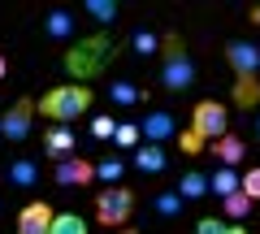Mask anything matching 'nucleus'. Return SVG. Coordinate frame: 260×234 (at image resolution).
<instances>
[{
	"mask_svg": "<svg viewBox=\"0 0 260 234\" xmlns=\"http://www.w3.org/2000/svg\"><path fill=\"white\" fill-rule=\"evenodd\" d=\"M251 22H256V26H260V0H256V5H251Z\"/></svg>",
	"mask_w": 260,
	"mask_h": 234,
	"instance_id": "32",
	"label": "nucleus"
},
{
	"mask_svg": "<svg viewBox=\"0 0 260 234\" xmlns=\"http://www.w3.org/2000/svg\"><path fill=\"white\" fill-rule=\"evenodd\" d=\"M191 130L200 135L204 143L225 139V135H230V113H225V104H217V100H200V104H195V113H191Z\"/></svg>",
	"mask_w": 260,
	"mask_h": 234,
	"instance_id": "4",
	"label": "nucleus"
},
{
	"mask_svg": "<svg viewBox=\"0 0 260 234\" xmlns=\"http://www.w3.org/2000/svg\"><path fill=\"white\" fill-rule=\"evenodd\" d=\"M139 130H143V143H165V139H178V122H174V113H165V109L148 113V117L139 122Z\"/></svg>",
	"mask_w": 260,
	"mask_h": 234,
	"instance_id": "10",
	"label": "nucleus"
},
{
	"mask_svg": "<svg viewBox=\"0 0 260 234\" xmlns=\"http://www.w3.org/2000/svg\"><path fill=\"white\" fill-rule=\"evenodd\" d=\"M178 148H182V152H186V156H195V152L204 148V139H200V135H195V130H191V126H186V130H178Z\"/></svg>",
	"mask_w": 260,
	"mask_h": 234,
	"instance_id": "29",
	"label": "nucleus"
},
{
	"mask_svg": "<svg viewBox=\"0 0 260 234\" xmlns=\"http://www.w3.org/2000/svg\"><path fill=\"white\" fill-rule=\"evenodd\" d=\"M52 221H56L52 208H48L44 199H30L18 213V234H52Z\"/></svg>",
	"mask_w": 260,
	"mask_h": 234,
	"instance_id": "9",
	"label": "nucleus"
},
{
	"mask_svg": "<svg viewBox=\"0 0 260 234\" xmlns=\"http://www.w3.org/2000/svg\"><path fill=\"white\" fill-rule=\"evenodd\" d=\"M109 95H113V104H139V100H143V95H139V87H135V83H126V78H117Z\"/></svg>",
	"mask_w": 260,
	"mask_h": 234,
	"instance_id": "26",
	"label": "nucleus"
},
{
	"mask_svg": "<svg viewBox=\"0 0 260 234\" xmlns=\"http://www.w3.org/2000/svg\"><path fill=\"white\" fill-rule=\"evenodd\" d=\"M243 152H247V148H243L239 135H225V139H217V143H213V160H221V165H230V169L243 160Z\"/></svg>",
	"mask_w": 260,
	"mask_h": 234,
	"instance_id": "16",
	"label": "nucleus"
},
{
	"mask_svg": "<svg viewBox=\"0 0 260 234\" xmlns=\"http://www.w3.org/2000/svg\"><path fill=\"white\" fill-rule=\"evenodd\" d=\"M44 156H48V160H70V156H74V135L65 130V126L48 130V139H44Z\"/></svg>",
	"mask_w": 260,
	"mask_h": 234,
	"instance_id": "12",
	"label": "nucleus"
},
{
	"mask_svg": "<svg viewBox=\"0 0 260 234\" xmlns=\"http://www.w3.org/2000/svg\"><path fill=\"white\" fill-rule=\"evenodd\" d=\"M113 234H139V230H113Z\"/></svg>",
	"mask_w": 260,
	"mask_h": 234,
	"instance_id": "34",
	"label": "nucleus"
},
{
	"mask_svg": "<svg viewBox=\"0 0 260 234\" xmlns=\"http://www.w3.org/2000/svg\"><path fill=\"white\" fill-rule=\"evenodd\" d=\"M104 52H109V35H87V39H78V44L65 52V70H70L78 83H87L91 74H100Z\"/></svg>",
	"mask_w": 260,
	"mask_h": 234,
	"instance_id": "2",
	"label": "nucleus"
},
{
	"mask_svg": "<svg viewBox=\"0 0 260 234\" xmlns=\"http://www.w3.org/2000/svg\"><path fill=\"white\" fill-rule=\"evenodd\" d=\"M130 48H135V52H143V56H156V52H160V35H152V30H135Z\"/></svg>",
	"mask_w": 260,
	"mask_h": 234,
	"instance_id": "25",
	"label": "nucleus"
},
{
	"mask_svg": "<svg viewBox=\"0 0 260 234\" xmlns=\"http://www.w3.org/2000/svg\"><path fill=\"white\" fill-rule=\"evenodd\" d=\"M121 174H126V165H121L117 156L95 160V178H100V182H109V187H121Z\"/></svg>",
	"mask_w": 260,
	"mask_h": 234,
	"instance_id": "22",
	"label": "nucleus"
},
{
	"mask_svg": "<svg viewBox=\"0 0 260 234\" xmlns=\"http://www.w3.org/2000/svg\"><path fill=\"white\" fill-rule=\"evenodd\" d=\"M130 213H135V191L130 187H104L95 195V221L104 230H126Z\"/></svg>",
	"mask_w": 260,
	"mask_h": 234,
	"instance_id": "3",
	"label": "nucleus"
},
{
	"mask_svg": "<svg viewBox=\"0 0 260 234\" xmlns=\"http://www.w3.org/2000/svg\"><path fill=\"white\" fill-rule=\"evenodd\" d=\"M165 165H169V156H165L160 143H143V148L135 152V169H139V174H160Z\"/></svg>",
	"mask_w": 260,
	"mask_h": 234,
	"instance_id": "14",
	"label": "nucleus"
},
{
	"mask_svg": "<svg viewBox=\"0 0 260 234\" xmlns=\"http://www.w3.org/2000/svg\"><path fill=\"white\" fill-rule=\"evenodd\" d=\"M44 30L52 39H70V35H74V18H70L65 9H52V13H48V22H44Z\"/></svg>",
	"mask_w": 260,
	"mask_h": 234,
	"instance_id": "19",
	"label": "nucleus"
},
{
	"mask_svg": "<svg viewBox=\"0 0 260 234\" xmlns=\"http://www.w3.org/2000/svg\"><path fill=\"white\" fill-rule=\"evenodd\" d=\"M5 74H9V61H5V52H0V78H5Z\"/></svg>",
	"mask_w": 260,
	"mask_h": 234,
	"instance_id": "33",
	"label": "nucleus"
},
{
	"mask_svg": "<svg viewBox=\"0 0 260 234\" xmlns=\"http://www.w3.org/2000/svg\"><path fill=\"white\" fill-rule=\"evenodd\" d=\"M91 135H95V139H113V135H117V122H113V117H95Z\"/></svg>",
	"mask_w": 260,
	"mask_h": 234,
	"instance_id": "31",
	"label": "nucleus"
},
{
	"mask_svg": "<svg viewBox=\"0 0 260 234\" xmlns=\"http://www.w3.org/2000/svg\"><path fill=\"white\" fill-rule=\"evenodd\" d=\"M83 9L91 13L95 22H117V5H113V0H87Z\"/></svg>",
	"mask_w": 260,
	"mask_h": 234,
	"instance_id": "27",
	"label": "nucleus"
},
{
	"mask_svg": "<svg viewBox=\"0 0 260 234\" xmlns=\"http://www.w3.org/2000/svg\"><path fill=\"white\" fill-rule=\"evenodd\" d=\"M169 56H186V44H182V35H160V61H169Z\"/></svg>",
	"mask_w": 260,
	"mask_h": 234,
	"instance_id": "28",
	"label": "nucleus"
},
{
	"mask_svg": "<svg viewBox=\"0 0 260 234\" xmlns=\"http://www.w3.org/2000/svg\"><path fill=\"white\" fill-rule=\"evenodd\" d=\"M182 204L186 199L178 195V191H160V195L152 199V213H156L160 221H174V217H182Z\"/></svg>",
	"mask_w": 260,
	"mask_h": 234,
	"instance_id": "18",
	"label": "nucleus"
},
{
	"mask_svg": "<svg viewBox=\"0 0 260 234\" xmlns=\"http://www.w3.org/2000/svg\"><path fill=\"white\" fill-rule=\"evenodd\" d=\"M91 100H95V91H91L87 83H65V87L44 91V100H35V104H39V113H44V117L70 126V122H78V117L91 109Z\"/></svg>",
	"mask_w": 260,
	"mask_h": 234,
	"instance_id": "1",
	"label": "nucleus"
},
{
	"mask_svg": "<svg viewBox=\"0 0 260 234\" xmlns=\"http://www.w3.org/2000/svg\"><path fill=\"white\" fill-rule=\"evenodd\" d=\"M160 87L174 95L191 91L195 87V61L191 56H169V61H160Z\"/></svg>",
	"mask_w": 260,
	"mask_h": 234,
	"instance_id": "5",
	"label": "nucleus"
},
{
	"mask_svg": "<svg viewBox=\"0 0 260 234\" xmlns=\"http://www.w3.org/2000/svg\"><path fill=\"white\" fill-rule=\"evenodd\" d=\"M208 191H213V195H239L243 191V174L239 169H230V165H221V169H213V174H208Z\"/></svg>",
	"mask_w": 260,
	"mask_h": 234,
	"instance_id": "11",
	"label": "nucleus"
},
{
	"mask_svg": "<svg viewBox=\"0 0 260 234\" xmlns=\"http://www.w3.org/2000/svg\"><path fill=\"white\" fill-rule=\"evenodd\" d=\"M35 182H39V165H35V160H13V165H9V187L30 191Z\"/></svg>",
	"mask_w": 260,
	"mask_h": 234,
	"instance_id": "17",
	"label": "nucleus"
},
{
	"mask_svg": "<svg viewBox=\"0 0 260 234\" xmlns=\"http://www.w3.org/2000/svg\"><path fill=\"white\" fill-rule=\"evenodd\" d=\"M225 61H230L234 78H256V70H260V48L247 44V39H230V44H225Z\"/></svg>",
	"mask_w": 260,
	"mask_h": 234,
	"instance_id": "7",
	"label": "nucleus"
},
{
	"mask_svg": "<svg viewBox=\"0 0 260 234\" xmlns=\"http://www.w3.org/2000/svg\"><path fill=\"white\" fill-rule=\"evenodd\" d=\"M35 113H39L35 100H18L9 113H5V117H0V130H5V139H9V143H22V139L30 135V117H35Z\"/></svg>",
	"mask_w": 260,
	"mask_h": 234,
	"instance_id": "6",
	"label": "nucleus"
},
{
	"mask_svg": "<svg viewBox=\"0 0 260 234\" xmlns=\"http://www.w3.org/2000/svg\"><path fill=\"white\" fill-rule=\"evenodd\" d=\"M221 213H225V221L239 225L243 217L251 213V195H243V191H239V195H225V199H221Z\"/></svg>",
	"mask_w": 260,
	"mask_h": 234,
	"instance_id": "21",
	"label": "nucleus"
},
{
	"mask_svg": "<svg viewBox=\"0 0 260 234\" xmlns=\"http://www.w3.org/2000/svg\"><path fill=\"white\" fill-rule=\"evenodd\" d=\"M178 195H182L186 204L204 199V195H208V174H204V169H186L182 178H178Z\"/></svg>",
	"mask_w": 260,
	"mask_h": 234,
	"instance_id": "13",
	"label": "nucleus"
},
{
	"mask_svg": "<svg viewBox=\"0 0 260 234\" xmlns=\"http://www.w3.org/2000/svg\"><path fill=\"white\" fill-rule=\"evenodd\" d=\"M234 104L243 113L260 109V78H234Z\"/></svg>",
	"mask_w": 260,
	"mask_h": 234,
	"instance_id": "15",
	"label": "nucleus"
},
{
	"mask_svg": "<svg viewBox=\"0 0 260 234\" xmlns=\"http://www.w3.org/2000/svg\"><path fill=\"white\" fill-rule=\"evenodd\" d=\"M113 143H117V148H135V152H139L143 148V130H139V126H130V122H117Z\"/></svg>",
	"mask_w": 260,
	"mask_h": 234,
	"instance_id": "23",
	"label": "nucleus"
},
{
	"mask_svg": "<svg viewBox=\"0 0 260 234\" xmlns=\"http://www.w3.org/2000/svg\"><path fill=\"white\" fill-rule=\"evenodd\" d=\"M52 234H87V221H83L78 213H56Z\"/></svg>",
	"mask_w": 260,
	"mask_h": 234,
	"instance_id": "24",
	"label": "nucleus"
},
{
	"mask_svg": "<svg viewBox=\"0 0 260 234\" xmlns=\"http://www.w3.org/2000/svg\"><path fill=\"white\" fill-rule=\"evenodd\" d=\"M243 195H251V204H260V169L243 174Z\"/></svg>",
	"mask_w": 260,
	"mask_h": 234,
	"instance_id": "30",
	"label": "nucleus"
},
{
	"mask_svg": "<svg viewBox=\"0 0 260 234\" xmlns=\"http://www.w3.org/2000/svg\"><path fill=\"white\" fill-rule=\"evenodd\" d=\"M256 135H260V113H256Z\"/></svg>",
	"mask_w": 260,
	"mask_h": 234,
	"instance_id": "35",
	"label": "nucleus"
},
{
	"mask_svg": "<svg viewBox=\"0 0 260 234\" xmlns=\"http://www.w3.org/2000/svg\"><path fill=\"white\" fill-rule=\"evenodd\" d=\"M0 139H5V130H0Z\"/></svg>",
	"mask_w": 260,
	"mask_h": 234,
	"instance_id": "36",
	"label": "nucleus"
},
{
	"mask_svg": "<svg viewBox=\"0 0 260 234\" xmlns=\"http://www.w3.org/2000/svg\"><path fill=\"white\" fill-rule=\"evenodd\" d=\"M195 234H247V230L234 225V221H225V217H200V221H195Z\"/></svg>",
	"mask_w": 260,
	"mask_h": 234,
	"instance_id": "20",
	"label": "nucleus"
},
{
	"mask_svg": "<svg viewBox=\"0 0 260 234\" xmlns=\"http://www.w3.org/2000/svg\"><path fill=\"white\" fill-rule=\"evenodd\" d=\"M52 178H56V187H87V182H95V160H83V156L56 160Z\"/></svg>",
	"mask_w": 260,
	"mask_h": 234,
	"instance_id": "8",
	"label": "nucleus"
}]
</instances>
